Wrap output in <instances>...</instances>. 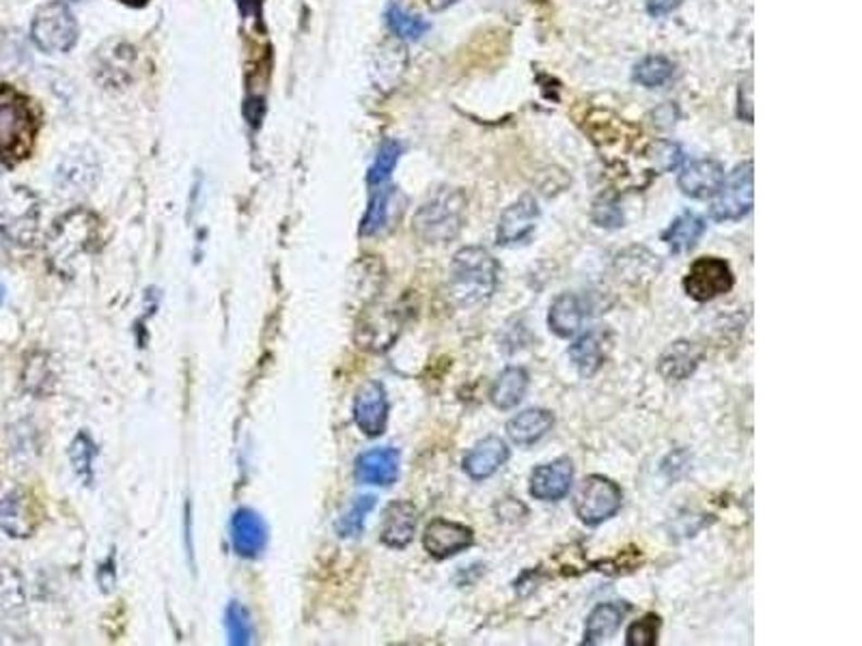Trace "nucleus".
<instances>
[{
    "mask_svg": "<svg viewBox=\"0 0 862 646\" xmlns=\"http://www.w3.org/2000/svg\"><path fill=\"white\" fill-rule=\"evenodd\" d=\"M500 265L481 246H466L455 253L448 274V297L457 306H474L490 300L498 287Z\"/></svg>",
    "mask_w": 862,
    "mask_h": 646,
    "instance_id": "nucleus-1",
    "label": "nucleus"
},
{
    "mask_svg": "<svg viewBox=\"0 0 862 646\" xmlns=\"http://www.w3.org/2000/svg\"><path fill=\"white\" fill-rule=\"evenodd\" d=\"M468 199L459 188H438L417 210L413 229L417 238L431 246L453 242L466 225Z\"/></svg>",
    "mask_w": 862,
    "mask_h": 646,
    "instance_id": "nucleus-2",
    "label": "nucleus"
},
{
    "mask_svg": "<svg viewBox=\"0 0 862 646\" xmlns=\"http://www.w3.org/2000/svg\"><path fill=\"white\" fill-rule=\"evenodd\" d=\"M37 119L28 100L11 87L0 85V160L15 164L24 160L35 142Z\"/></svg>",
    "mask_w": 862,
    "mask_h": 646,
    "instance_id": "nucleus-3",
    "label": "nucleus"
},
{
    "mask_svg": "<svg viewBox=\"0 0 862 646\" xmlns=\"http://www.w3.org/2000/svg\"><path fill=\"white\" fill-rule=\"evenodd\" d=\"M30 39L46 54H65L78 41V22L65 2L43 4L33 17Z\"/></svg>",
    "mask_w": 862,
    "mask_h": 646,
    "instance_id": "nucleus-4",
    "label": "nucleus"
},
{
    "mask_svg": "<svg viewBox=\"0 0 862 646\" xmlns=\"http://www.w3.org/2000/svg\"><path fill=\"white\" fill-rule=\"evenodd\" d=\"M755 203V166L741 162L724 177L717 197L710 205V218L717 223H735L752 212Z\"/></svg>",
    "mask_w": 862,
    "mask_h": 646,
    "instance_id": "nucleus-5",
    "label": "nucleus"
},
{
    "mask_svg": "<svg viewBox=\"0 0 862 646\" xmlns=\"http://www.w3.org/2000/svg\"><path fill=\"white\" fill-rule=\"evenodd\" d=\"M623 505L621 487L601 474L586 477L574 496V514L586 525H599L617 516Z\"/></svg>",
    "mask_w": 862,
    "mask_h": 646,
    "instance_id": "nucleus-6",
    "label": "nucleus"
},
{
    "mask_svg": "<svg viewBox=\"0 0 862 646\" xmlns=\"http://www.w3.org/2000/svg\"><path fill=\"white\" fill-rule=\"evenodd\" d=\"M733 284L735 278L731 265L719 257L697 258L684 278V291L695 302L717 300L720 295L728 293Z\"/></svg>",
    "mask_w": 862,
    "mask_h": 646,
    "instance_id": "nucleus-7",
    "label": "nucleus"
},
{
    "mask_svg": "<svg viewBox=\"0 0 862 646\" xmlns=\"http://www.w3.org/2000/svg\"><path fill=\"white\" fill-rule=\"evenodd\" d=\"M37 227L35 197L24 188H13L0 199V233L13 244L30 242Z\"/></svg>",
    "mask_w": 862,
    "mask_h": 646,
    "instance_id": "nucleus-8",
    "label": "nucleus"
},
{
    "mask_svg": "<svg viewBox=\"0 0 862 646\" xmlns=\"http://www.w3.org/2000/svg\"><path fill=\"white\" fill-rule=\"evenodd\" d=\"M100 177V162L96 153L87 147H76L69 151L56 168V188L65 197H80L91 192Z\"/></svg>",
    "mask_w": 862,
    "mask_h": 646,
    "instance_id": "nucleus-9",
    "label": "nucleus"
},
{
    "mask_svg": "<svg viewBox=\"0 0 862 646\" xmlns=\"http://www.w3.org/2000/svg\"><path fill=\"white\" fill-rule=\"evenodd\" d=\"M540 223V205L535 197L524 194L516 203H511L498 220L496 244L503 249H516L531 240Z\"/></svg>",
    "mask_w": 862,
    "mask_h": 646,
    "instance_id": "nucleus-10",
    "label": "nucleus"
},
{
    "mask_svg": "<svg viewBox=\"0 0 862 646\" xmlns=\"http://www.w3.org/2000/svg\"><path fill=\"white\" fill-rule=\"evenodd\" d=\"M354 422L367 438H378L389 425V394L376 380L358 388L354 396Z\"/></svg>",
    "mask_w": 862,
    "mask_h": 646,
    "instance_id": "nucleus-11",
    "label": "nucleus"
},
{
    "mask_svg": "<svg viewBox=\"0 0 862 646\" xmlns=\"http://www.w3.org/2000/svg\"><path fill=\"white\" fill-rule=\"evenodd\" d=\"M472 543H474L472 528L444 517L431 519L423 534V547L435 560L453 558L466 552L468 547H472Z\"/></svg>",
    "mask_w": 862,
    "mask_h": 646,
    "instance_id": "nucleus-12",
    "label": "nucleus"
},
{
    "mask_svg": "<svg viewBox=\"0 0 862 646\" xmlns=\"http://www.w3.org/2000/svg\"><path fill=\"white\" fill-rule=\"evenodd\" d=\"M529 492L535 501L557 503L570 494L574 483V464L570 457H559L550 464L537 466L529 479Z\"/></svg>",
    "mask_w": 862,
    "mask_h": 646,
    "instance_id": "nucleus-13",
    "label": "nucleus"
},
{
    "mask_svg": "<svg viewBox=\"0 0 862 646\" xmlns=\"http://www.w3.org/2000/svg\"><path fill=\"white\" fill-rule=\"evenodd\" d=\"M722 181H724L722 164L712 157H703V160H695L682 168V173L677 177V188L682 190V194H686L690 199L708 201V199L717 197Z\"/></svg>",
    "mask_w": 862,
    "mask_h": 646,
    "instance_id": "nucleus-14",
    "label": "nucleus"
},
{
    "mask_svg": "<svg viewBox=\"0 0 862 646\" xmlns=\"http://www.w3.org/2000/svg\"><path fill=\"white\" fill-rule=\"evenodd\" d=\"M268 525L253 509H238L231 517V545L242 558H257L268 545Z\"/></svg>",
    "mask_w": 862,
    "mask_h": 646,
    "instance_id": "nucleus-15",
    "label": "nucleus"
},
{
    "mask_svg": "<svg viewBox=\"0 0 862 646\" xmlns=\"http://www.w3.org/2000/svg\"><path fill=\"white\" fill-rule=\"evenodd\" d=\"M509 459V446L498 435H487L477 442L464 457V472L472 481H485L494 477Z\"/></svg>",
    "mask_w": 862,
    "mask_h": 646,
    "instance_id": "nucleus-16",
    "label": "nucleus"
},
{
    "mask_svg": "<svg viewBox=\"0 0 862 646\" xmlns=\"http://www.w3.org/2000/svg\"><path fill=\"white\" fill-rule=\"evenodd\" d=\"M400 477V451L397 448H373L356 459V479L365 485H393Z\"/></svg>",
    "mask_w": 862,
    "mask_h": 646,
    "instance_id": "nucleus-17",
    "label": "nucleus"
},
{
    "mask_svg": "<svg viewBox=\"0 0 862 646\" xmlns=\"http://www.w3.org/2000/svg\"><path fill=\"white\" fill-rule=\"evenodd\" d=\"M419 523V511L408 501H395L386 507L382 519V543L393 549H404L413 543Z\"/></svg>",
    "mask_w": 862,
    "mask_h": 646,
    "instance_id": "nucleus-18",
    "label": "nucleus"
},
{
    "mask_svg": "<svg viewBox=\"0 0 862 646\" xmlns=\"http://www.w3.org/2000/svg\"><path fill=\"white\" fill-rule=\"evenodd\" d=\"M400 201H404V199L395 186H386V183L373 186L369 207L360 223V233L367 238L382 233L391 225L393 216L402 212Z\"/></svg>",
    "mask_w": 862,
    "mask_h": 646,
    "instance_id": "nucleus-19",
    "label": "nucleus"
},
{
    "mask_svg": "<svg viewBox=\"0 0 862 646\" xmlns=\"http://www.w3.org/2000/svg\"><path fill=\"white\" fill-rule=\"evenodd\" d=\"M701 358H703V352L695 343L675 341L662 352V356L658 360V373L667 382H684L699 369Z\"/></svg>",
    "mask_w": 862,
    "mask_h": 646,
    "instance_id": "nucleus-20",
    "label": "nucleus"
},
{
    "mask_svg": "<svg viewBox=\"0 0 862 646\" xmlns=\"http://www.w3.org/2000/svg\"><path fill=\"white\" fill-rule=\"evenodd\" d=\"M555 427V414L544 407L520 411L507 422V435L518 446H533L544 440Z\"/></svg>",
    "mask_w": 862,
    "mask_h": 646,
    "instance_id": "nucleus-21",
    "label": "nucleus"
},
{
    "mask_svg": "<svg viewBox=\"0 0 862 646\" xmlns=\"http://www.w3.org/2000/svg\"><path fill=\"white\" fill-rule=\"evenodd\" d=\"M628 612H630V606L623 601H608V604L595 606L593 612L586 617L582 645L595 646L610 641L619 632Z\"/></svg>",
    "mask_w": 862,
    "mask_h": 646,
    "instance_id": "nucleus-22",
    "label": "nucleus"
},
{
    "mask_svg": "<svg viewBox=\"0 0 862 646\" xmlns=\"http://www.w3.org/2000/svg\"><path fill=\"white\" fill-rule=\"evenodd\" d=\"M608 352V334L604 330H591L582 334L570 347V358L582 378H591L604 365Z\"/></svg>",
    "mask_w": 862,
    "mask_h": 646,
    "instance_id": "nucleus-23",
    "label": "nucleus"
},
{
    "mask_svg": "<svg viewBox=\"0 0 862 646\" xmlns=\"http://www.w3.org/2000/svg\"><path fill=\"white\" fill-rule=\"evenodd\" d=\"M703 233H706V220L695 212H684L662 233V242L671 249L673 255H684L697 246Z\"/></svg>",
    "mask_w": 862,
    "mask_h": 646,
    "instance_id": "nucleus-24",
    "label": "nucleus"
},
{
    "mask_svg": "<svg viewBox=\"0 0 862 646\" xmlns=\"http://www.w3.org/2000/svg\"><path fill=\"white\" fill-rule=\"evenodd\" d=\"M0 523L11 536H28L35 528V511L24 492H13L0 501Z\"/></svg>",
    "mask_w": 862,
    "mask_h": 646,
    "instance_id": "nucleus-25",
    "label": "nucleus"
},
{
    "mask_svg": "<svg viewBox=\"0 0 862 646\" xmlns=\"http://www.w3.org/2000/svg\"><path fill=\"white\" fill-rule=\"evenodd\" d=\"M529 390V373L522 367H507L490 390V401L496 409H514L522 403Z\"/></svg>",
    "mask_w": 862,
    "mask_h": 646,
    "instance_id": "nucleus-26",
    "label": "nucleus"
},
{
    "mask_svg": "<svg viewBox=\"0 0 862 646\" xmlns=\"http://www.w3.org/2000/svg\"><path fill=\"white\" fill-rule=\"evenodd\" d=\"M584 319L582 302L575 293H561L548 313V328L559 339H572Z\"/></svg>",
    "mask_w": 862,
    "mask_h": 646,
    "instance_id": "nucleus-27",
    "label": "nucleus"
},
{
    "mask_svg": "<svg viewBox=\"0 0 862 646\" xmlns=\"http://www.w3.org/2000/svg\"><path fill=\"white\" fill-rule=\"evenodd\" d=\"M384 17H386V26L391 28V33L404 41H419V39H423V35H428V30L431 28V24L426 17L404 9L397 2H391L386 7Z\"/></svg>",
    "mask_w": 862,
    "mask_h": 646,
    "instance_id": "nucleus-28",
    "label": "nucleus"
},
{
    "mask_svg": "<svg viewBox=\"0 0 862 646\" xmlns=\"http://www.w3.org/2000/svg\"><path fill=\"white\" fill-rule=\"evenodd\" d=\"M675 74V63L662 54H651L645 56L632 72L634 83H638L645 89H660L664 87Z\"/></svg>",
    "mask_w": 862,
    "mask_h": 646,
    "instance_id": "nucleus-29",
    "label": "nucleus"
},
{
    "mask_svg": "<svg viewBox=\"0 0 862 646\" xmlns=\"http://www.w3.org/2000/svg\"><path fill=\"white\" fill-rule=\"evenodd\" d=\"M406 67V50L400 43H384L376 56L373 74L378 85L393 87Z\"/></svg>",
    "mask_w": 862,
    "mask_h": 646,
    "instance_id": "nucleus-30",
    "label": "nucleus"
},
{
    "mask_svg": "<svg viewBox=\"0 0 862 646\" xmlns=\"http://www.w3.org/2000/svg\"><path fill=\"white\" fill-rule=\"evenodd\" d=\"M402 153H404V147H402L400 140H391L389 138V140H384L380 144V149L376 153V160H373V164L369 168V175H367V181H369L371 188L373 186H382V183H386L391 179Z\"/></svg>",
    "mask_w": 862,
    "mask_h": 646,
    "instance_id": "nucleus-31",
    "label": "nucleus"
},
{
    "mask_svg": "<svg viewBox=\"0 0 862 646\" xmlns=\"http://www.w3.org/2000/svg\"><path fill=\"white\" fill-rule=\"evenodd\" d=\"M376 496H358L354 503H352V507L343 514V517L339 519V523H337V532H339V536H343V539H354V536H360V532H363V528H365V521H367V516L376 509Z\"/></svg>",
    "mask_w": 862,
    "mask_h": 646,
    "instance_id": "nucleus-32",
    "label": "nucleus"
},
{
    "mask_svg": "<svg viewBox=\"0 0 862 646\" xmlns=\"http://www.w3.org/2000/svg\"><path fill=\"white\" fill-rule=\"evenodd\" d=\"M225 628L229 645L246 646L253 643V621L240 601H231L225 612Z\"/></svg>",
    "mask_w": 862,
    "mask_h": 646,
    "instance_id": "nucleus-33",
    "label": "nucleus"
},
{
    "mask_svg": "<svg viewBox=\"0 0 862 646\" xmlns=\"http://www.w3.org/2000/svg\"><path fill=\"white\" fill-rule=\"evenodd\" d=\"M651 168H656L658 173H671L677 170L684 162V153L682 147L673 140H656L654 144H649V149L645 151Z\"/></svg>",
    "mask_w": 862,
    "mask_h": 646,
    "instance_id": "nucleus-34",
    "label": "nucleus"
},
{
    "mask_svg": "<svg viewBox=\"0 0 862 646\" xmlns=\"http://www.w3.org/2000/svg\"><path fill=\"white\" fill-rule=\"evenodd\" d=\"M72 464L76 474L89 485L93 481V459H96V444L91 442V438L87 433H80L69 451Z\"/></svg>",
    "mask_w": 862,
    "mask_h": 646,
    "instance_id": "nucleus-35",
    "label": "nucleus"
},
{
    "mask_svg": "<svg viewBox=\"0 0 862 646\" xmlns=\"http://www.w3.org/2000/svg\"><path fill=\"white\" fill-rule=\"evenodd\" d=\"M591 218H593V223H595L597 227H601V229H619V227H623V223H625L623 210H621L617 197H612V194H601V197L593 203Z\"/></svg>",
    "mask_w": 862,
    "mask_h": 646,
    "instance_id": "nucleus-36",
    "label": "nucleus"
},
{
    "mask_svg": "<svg viewBox=\"0 0 862 646\" xmlns=\"http://www.w3.org/2000/svg\"><path fill=\"white\" fill-rule=\"evenodd\" d=\"M658 634H660V617L647 615L641 621L632 623L625 632V645L628 646H654L658 645Z\"/></svg>",
    "mask_w": 862,
    "mask_h": 646,
    "instance_id": "nucleus-37",
    "label": "nucleus"
},
{
    "mask_svg": "<svg viewBox=\"0 0 862 646\" xmlns=\"http://www.w3.org/2000/svg\"><path fill=\"white\" fill-rule=\"evenodd\" d=\"M654 124L658 126V128H673L675 126V122H677V109L673 106V104H664V106H660L656 113H654Z\"/></svg>",
    "mask_w": 862,
    "mask_h": 646,
    "instance_id": "nucleus-38",
    "label": "nucleus"
},
{
    "mask_svg": "<svg viewBox=\"0 0 862 646\" xmlns=\"http://www.w3.org/2000/svg\"><path fill=\"white\" fill-rule=\"evenodd\" d=\"M682 2L684 0H647V11L654 17H662V15L673 13Z\"/></svg>",
    "mask_w": 862,
    "mask_h": 646,
    "instance_id": "nucleus-39",
    "label": "nucleus"
},
{
    "mask_svg": "<svg viewBox=\"0 0 862 646\" xmlns=\"http://www.w3.org/2000/svg\"><path fill=\"white\" fill-rule=\"evenodd\" d=\"M457 0H430V7L433 11H442V9H446V7H451V4H455Z\"/></svg>",
    "mask_w": 862,
    "mask_h": 646,
    "instance_id": "nucleus-40",
    "label": "nucleus"
},
{
    "mask_svg": "<svg viewBox=\"0 0 862 646\" xmlns=\"http://www.w3.org/2000/svg\"><path fill=\"white\" fill-rule=\"evenodd\" d=\"M2 300H4V287H2V282H0V304H2Z\"/></svg>",
    "mask_w": 862,
    "mask_h": 646,
    "instance_id": "nucleus-41",
    "label": "nucleus"
},
{
    "mask_svg": "<svg viewBox=\"0 0 862 646\" xmlns=\"http://www.w3.org/2000/svg\"><path fill=\"white\" fill-rule=\"evenodd\" d=\"M63 2H80V0H63Z\"/></svg>",
    "mask_w": 862,
    "mask_h": 646,
    "instance_id": "nucleus-42",
    "label": "nucleus"
}]
</instances>
